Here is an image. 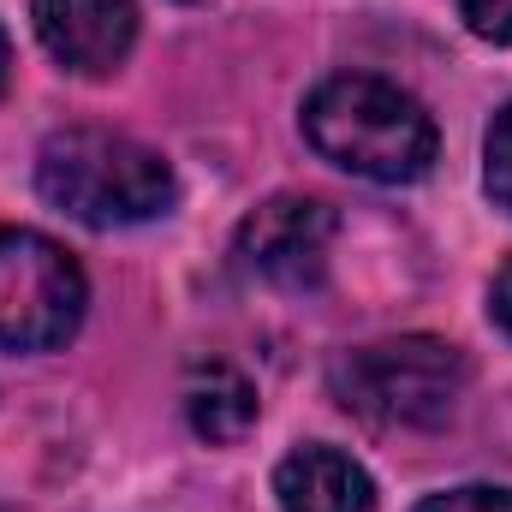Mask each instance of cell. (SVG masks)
<instances>
[{"mask_svg": "<svg viewBox=\"0 0 512 512\" xmlns=\"http://www.w3.org/2000/svg\"><path fill=\"white\" fill-rule=\"evenodd\" d=\"M304 137L322 161L340 173H358L370 185H411L435 167V120L429 108L376 72H340L322 78L304 96Z\"/></svg>", "mask_w": 512, "mask_h": 512, "instance_id": "6da1fadb", "label": "cell"}, {"mask_svg": "<svg viewBox=\"0 0 512 512\" xmlns=\"http://www.w3.org/2000/svg\"><path fill=\"white\" fill-rule=\"evenodd\" d=\"M36 191L66 221L96 227V233L155 221L179 203V179H173L167 155L108 126L54 131L36 155Z\"/></svg>", "mask_w": 512, "mask_h": 512, "instance_id": "7a4b0ae2", "label": "cell"}, {"mask_svg": "<svg viewBox=\"0 0 512 512\" xmlns=\"http://www.w3.org/2000/svg\"><path fill=\"white\" fill-rule=\"evenodd\" d=\"M465 387H471L465 352L435 334L376 340L334 364V399L376 429H435L459 411Z\"/></svg>", "mask_w": 512, "mask_h": 512, "instance_id": "3957f363", "label": "cell"}, {"mask_svg": "<svg viewBox=\"0 0 512 512\" xmlns=\"http://www.w3.org/2000/svg\"><path fill=\"white\" fill-rule=\"evenodd\" d=\"M90 280L78 256L30 227H0V346L54 352L78 334Z\"/></svg>", "mask_w": 512, "mask_h": 512, "instance_id": "277c9868", "label": "cell"}, {"mask_svg": "<svg viewBox=\"0 0 512 512\" xmlns=\"http://www.w3.org/2000/svg\"><path fill=\"white\" fill-rule=\"evenodd\" d=\"M334 227L340 221H334V209L322 197H298V191L268 197L239 227V262L251 274H262L268 286H280V292H310L328 274Z\"/></svg>", "mask_w": 512, "mask_h": 512, "instance_id": "5b68a950", "label": "cell"}, {"mask_svg": "<svg viewBox=\"0 0 512 512\" xmlns=\"http://www.w3.org/2000/svg\"><path fill=\"white\" fill-rule=\"evenodd\" d=\"M30 24L66 72L108 78L137 42V0H30Z\"/></svg>", "mask_w": 512, "mask_h": 512, "instance_id": "8992f818", "label": "cell"}, {"mask_svg": "<svg viewBox=\"0 0 512 512\" xmlns=\"http://www.w3.org/2000/svg\"><path fill=\"white\" fill-rule=\"evenodd\" d=\"M274 501L280 512H376V483L352 453L310 441L274 465Z\"/></svg>", "mask_w": 512, "mask_h": 512, "instance_id": "52a82bcc", "label": "cell"}, {"mask_svg": "<svg viewBox=\"0 0 512 512\" xmlns=\"http://www.w3.org/2000/svg\"><path fill=\"white\" fill-rule=\"evenodd\" d=\"M256 411H262L256 382L239 364H227V358H197V364L185 370V417H191V429H197L203 441H215V447L245 441L256 429Z\"/></svg>", "mask_w": 512, "mask_h": 512, "instance_id": "ba28073f", "label": "cell"}, {"mask_svg": "<svg viewBox=\"0 0 512 512\" xmlns=\"http://www.w3.org/2000/svg\"><path fill=\"white\" fill-rule=\"evenodd\" d=\"M483 185H489L495 209H507L512 215V102L495 114L489 143H483Z\"/></svg>", "mask_w": 512, "mask_h": 512, "instance_id": "9c48e42d", "label": "cell"}, {"mask_svg": "<svg viewBox=\"0 0 512 512\" xmlns=\"http://www.w3.org/2000/svg\"><path fill=\"white\" fill-rule=\"evenodd\" d=\"M411 512H512V489H501V483H459V489L423 495Z\"/></svg>", "mask_w": 512, "mask_h": 512, "instance_id": "30bf717a", "label": "cell"}, {"mask_svg": "<svg viewBox=\"0 0 512 512\" xmlns=\"http://www.w3.org/2000/svg\"><path fill=\"white\" fill-rule=\"evenodd\" d=\"M465 30L483 42H512V0H453Z\"/></svg>", "mask_w": 512, "mask_h": 512, "instance_id": "8fae6325", "label": "cell"}, {"mask_svg": "<svg viewBox=\"0 0 512 512\" xmlns=\"http://www.w3.org/2000/svg\"><path fill=\"white\" fill-rule=\"evenodd\" d=\"M489 322L512 340V256L501 262V274H495V286H489Z\"/></svg>", "mask_w": 512, "mask_h": 512, "instance_id": "7c38bea8", "label": "cell"}, {"mask_svg": "<svg viewBox=\"0 0 512 512\" xmlns=\"http://www.w3.org/2000/svg\"><path fill=\"white\" fill-rule=\"evenodd\" d=\"M6 84H12V42H6V30H0V96H6Z\"/></svg>", "mask_w": 512, "mask_h": 512, "instance_id": "4fadbf2b", "label": "cell"}, {"mask_svg": "<svg viewBox=\"0 0 512 512\" xmlns=\"http://www.w3.org/2000/svg\"><path fill=\"white\" fill-rule=\"evenodd\" d=\"M191 6H197V0H191Z\"/></svg>", "mask_w": 512, "mask_h": 512, "instance_id": "5bb4252c", "label": "cell"}]
</instances>
